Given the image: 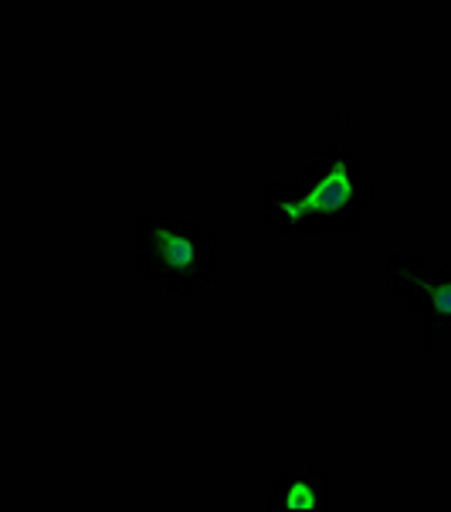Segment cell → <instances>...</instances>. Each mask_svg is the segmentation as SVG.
I'll list each match as a JSON object with an SVG mask.
<instances>
[{
  "instance_id": "1",
  "label": "cell",
  "mask_w": 451,
  "mask_h": 512,
  "mask_svg": "<svg viewBox=\"0 0 451 512\" xmlns=\"http://www.w3.org/2000/svg\"><path fill=\"white\" fill-rule=\"evenodd\" d=\"M370 207V180L350 150H329L309 160L292 180L265 190V218L282 234L353 231Z\"/></svg>"
},
{
  "instance_id": "2",
  "label": "cell",
  "mask_w": 451,
  "mask_h": 512,
  "mask_svg": "<svg viewBox=\"0 0 451 512\" xmlns=\"http://www.w3.org/2000/svg\"><path fill=\"white\" fill-rule=\"evenodd\" d=\"M136 268L143 282H160L170 299H190L218 275V234L190 221L143 218L136 228Z\"/></svg>"
},
{
  "instance_id": "3",
  "label": "cell",
  "mask_w": 451,
  "mask_h": 512,
  "mask_svg": "<svg viewBox=\"0 0 451 512\" xmlns=\"http://www.w3.org/2000/svg\"><path fill=\"white\" fill-rule=\"evenodd\" d=\"M387 275L394 295L421 316L424 346L451 343V268H428L421 255H394Z\"/></svg>"
},
{
  "instance_id": "4",
  "label": "cell",
  "mask_w": 451,
  "mask_h": 512,
  "mask_svg": "<svg viewBox=\"0 0 451 512\" xmlns=\"http://www.w3.org/2000/svg\"><path fill=\"white\" fill-rule=\"evenodd\" d=\"M268 509L275 512H323L329 509V482L316 472H285L275 482V492L268 499Z\"/></svg>"
}]
</instances>
